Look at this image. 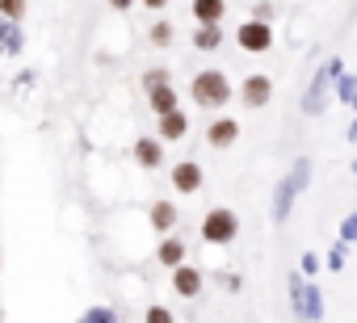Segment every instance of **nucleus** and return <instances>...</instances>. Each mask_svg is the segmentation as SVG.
<instances>
[{
    "label": "nucleus",
    "instance_id": "obj_1",
    "mask_svg": "<svg viewBox=\"0 0 357 323\" xmlns=\"http://www.w3.org/2000/svg\"><path fill=\"white\" fill-rule=\"evenodd\" d=\"M190 97H194L202 109H223V105L231 101V80H227L219 68H206V72H198V76H194Z\"/></svg>",
    "mask_w": 357,
    "mask_h": 323
},
{
    "label": "nucleus",
    "instance_id": "obj_2",
    "mask_svg": "<svg viewBox=\"0 0 357 323\" xmlns=\"http://www.w3.org/2000/svg\"><path fill=\"white\" fill-rule=\"evenodd\" d=\"M236 235H240V219H236V210H227V206H211L206 219H202V239L215 244V248H223V244H236Z\"/></svg>",
    "mask_w": 357,
    "mask_h": 323
},
{
    "label": "nucleus",
    "instance_id": "obj_3",
    "mask_svg": "<svg viewBox=\"0 0 357 323\" xmlns=\"http://www.w3.org/2000/svg\"><path fill=\"white\" fill-rule=\"evenodd\" d=\"M236 42H240V51H248V55H261V51H269L273 47V30H269V22H244L240 30H236Z\"/></svg>",
    "mask_w": 357,
    "mask_h": 323
},
{
    "label": "nucleus",
    "instance_id": "obj_4",
    "mask_svg": "<svg viewBox=\"0 0 357 323\" xmlns=\"http://www.w3.org/2000/svg\"><path fill=\"white\" fill-rule=\"evenodd\" d=\"M155 139L160 143H176V139H185L190 134V113L185 109H168V113H155Z\"/></svg>",
    "mask_w": 357,
    "mask_h": 323
},
{
    "label": "nucleus",
    "instance_id": "obj_5",
    "mask_svg": "<svg viewBox=\"0 0 357 323\" xmlns=\"http://www.w3.org/2000/svg\"><path fill=\"white\" fill-rule=\"evenodd\" d=\"M240 97H244V105H248V109H265V105H269V97H273V80L257 72V76H248V80H244Z\"/></svg>",
    "mask_w": 357,
    "mask_h": 323
},
{
    "label": "nucleus",
    "instance_id": "obj_6",
    "mask_svg": "<svg viewBox=\"0 0 357 323\" xmlns=\"http://www.w3.org/2000/svg\"><path fill=\"white\" fill-rule=\"evenodd\" d=\"M172 290L181 294V298H198L202 294V269H194V265H176L172 269Z\"/></svg>",
    "mask_w": 357,
    "mask_h": 323
},
{
    "label": "nucleus",
    "instance_id": "obj_7",
    "mask_svg": "<svg viewBox=\"0 0 357 323\" xmlns=\"http://www.w3.org/2000/svg\"><path fill=\"white\" fill-rule=\"evenodd\" d=\"M172 189H176V194H198V189H202V164L181 159V164L172 168Z\"/></svg>",
    "mask_w": 357,
    "mask_h": 323
},
{
    "label": "nucleus",
    "instance_id": "obj_8",
    "mask_svg": "<svg viewBox=\"0 0 357 323\" xmlns=\"http://www.w3.org/2000/svg\"><path fill=\"white\" fill-rule=\"evenodd\" d=\"M135 164L147 168V173H155L164 164V143L160 139H135Z\"/></svg>",
    "mask_w": 357,
    "mask_h": 323
},
{
    "label": "nucleus",
    "instance_id": "obj_9",
    "mask_svg": "<svg viewBox=\"0 0 357 323\" xmlns=\"http://www.w3.org/2000/svg\"><path fill=\"white\" fill-rule=\"evenodd\" d=\"M236 139H240V122H236V118H215V122L206 126V143H211V147H219V151H223V147H231Z\"/></svg>",
    "mask_w": 357,
    "mask_h": 323
},
{
    "label": "nucleus",
    "instance_id": "obj_10",
    "mask_svg": "<svg viewBox=\"0 0 357 323\" xmlns=\"http://www.w3.org/2000/svg\"><path fill=\"white\" fill-rule=\"evenodd\" d=\"M190 13L198 17V26H223V17H227V0H194Z\"/></svg>",
    "mask_w": 357,
    "mask_h": 323
},
{
    "label": "nucleus",
    "instance_id": "obj_11",
    "mask_svg": "<svg viewBox=\"0 0 357 323\" xmlns=\"http://www.w3.org/2000/svg\"><path fill=\"white\" fill-rule=\"evenodd\" d=\"M185 256H190V244H185V239H176V235H168V239L155 248V260H160L164 269H176Z\"/></svg>",
    "mask_w": 357,
    "mask_h": 323
},
{
    "label": "nucleus",
    "instance_id": "obj_12",
    "mask_svg": "<svg viewBox=\"0 0 357 323\" xmlns=\"http://www.w3.org/2000/svg\"><path fill=\"white\" fill-rule=\"evenodd\" d=\"M290 294H294L303 319H319V294H315V290H303L298 281H290Z\"/></svg>",
    "mask_w": 357,
    "mask_h": 323
},
{
    "label": "nucleus",
    "instance_id": "obj_13",
    "mask_svg": "<svg viewBox=\"0 0 357 323\" xmlns=\"http://www.w3.org/2000/svg\"><path fill=\"white\" fill-rule=\"evenodd\" d=\"M147 101H151V109H155V113L176 109V93H172V84H151V88H147Z\"/></svg>",
    "mask_w": 357,
    "mask_h": 323
},
{
    "label": "nucleus",
    "instance_id": "obj_14",
    "mask_svg": "<svg viewBox=\"0 0 357 323\" xmlns=\"http://www.w3.org/2000/svg\"><path fill=\"white\" fill-rule=\"evenodd\" d=\"M194 47H198V51H219V47H223V26H198Z\"/></svg>",
    "mask_w": 357,
    "mask_h": 323
},
{
    "label": "nucleus",
    "instance_id": "obj_15",
    "mask_svg": "<svg viewBox=\"0 0 357 323\" xmlns=\"http://www.w3.org/2000/svg\"><path fill=\"white\" fill-rule=\"evenodd\" d=\"M151 227L155 231H172L176 227V206L172 202H155L151 206Z\"/></svg>",
    "mask_w": 357,
    "mask_h": 323
},
{
    "label": "nucleus",
    "instance_id": "obj_16",
    "mask_svg": "<svg viewBox=\"0 0 357 323\" xmlns=\"http://www.w3.org/2000/svg\"><path fill=\"white\" fill-rule=\"evenodd\" d=\"M17 47H22L17 22H0V51H17Z\"/></svg>",
    "mask_w": 357,
    "mask_h": 323
},
{
    "label": "nucleus",
    "instance_id": "obj_17",
    "mask_svg": "<svg viewBox=\"0 0 357 323\" xmlns=\"http://www.w3.org/2000/svg\"><path fill=\"white\" fill-rule=\"evenodd\" d=\"M26 17V0H0V22H22Z\"/></svg>",
    "mask_w": 357,
    "mask_h": 323
},
{
    "label": "nucleus",
    "instance_id": "obj_18",
    "mask_svg": "<svg viewBox=\"0 0 357 323\" xmlns=\"http://www.w3.org/2000/svg\"><path fill=\"white\" fill-rule=\"evenodd\" d=\"M290 198H294V185H290V181H282V185H278V210H273V219H278V223L286 219V206H290Z\"/></svg>",
    "mask_w": 357,
    "mask_h": 323
},
{
    "label": "nucleus",
    "instance_id": "obj_19",
    "mask_svg": "<svg viewBox=\"0 0 357 323\" xmlns=\"http://www.w3.org/2000/svg\"><path fill=\"white\" fill-rule=\"evenodd\" d=\"M151 42H155V47H168V42H172V26H168V22H155V26H151Z\"/></svg>",
    "mask_w": 357,
    "mask_h": 323
},
{
    "label": "nucleus",
    "instance_id": "obj_20",
    "mask_svg": "<svg viewBox=\"0 0 357 323\" xmlns=\"http://www.w3.org/2000/svg\"><path fill=\"white\" fill-rule=\"evenodd\" d=\"M143 323H172V310H168V306H147Z\"/></svg>",
    "mask_w": 357,
    "mask_h": 323
},
{
    "label": "nucleus",
    "instance_id": "obj_21",
    "mask_svg": "<svg viewBox=\"0 0 357 323\" xmlns=\"http://www.w3.org/2000/svg\"><path fill=\"white\" fill-rule=\"evenodd\" d=\"M84 323H118V315L109 310V306H97V310H89V319Z\"/></svg>",
    "mask_w": 357,
    "mask_h": 323
},
{
    "label": "nucleus",
    "instance_id": "obj_22",
    "mask_svg": "<svg viewBox=\"0 0 357 323\" xmlns=\"http://www.w3.org/2000/svg\"><path fill=\"white\" fill-rule=\"evenodd\" d=\"M143 84L151 88V84H168V68H151L147 76H143Z\"/></svg>",
    "mask_w": 357,
    "mask_h": 323
},
{
    "label": "nucleus",
    "instance_id": "obj_23",
    "mask_svg": "<svg viewBox=\"0 0 357 323\" xmlns=\"http://www.w3.org/2000/svg\"><path fill=\"white\" fill-rule=\"evenodd\" d=\"M109 9H118V13H126V9H130V0H109Z\"/></svg>",
    "mask_w": 357,
    "mask_h": 323
},
{
    "label": "nucleus",
    "instance_id": "obj_24",
    "mask_svg": "<svg viewBox=\"0 0 357 323\" xmlns=\"http://www.w3.org/2000/svg\"><path fill=\"white\" fill-rule=\"evenodd\" d=\"M168 0H143V9H164Z\"/></svg>",
    "mask_w": 357,
    "mask_h": 323
},
{
    "label": "nucleus",
    "instance_id": "obj_25",
    "mask_svg": "<svg viewBox=\"0 0 357 323\" xmlns=\"http://www.w3.org/2000/svg\"><path fill=\"white\" fill-rule=\"evenodd\" d=\"M80 323H84V319H80Z\"/></svg>",
    "mask_w": 357,
    "mask_h": 323
}]
</instances>
